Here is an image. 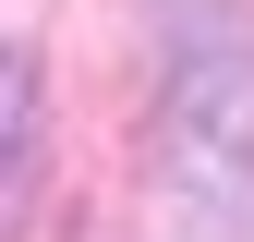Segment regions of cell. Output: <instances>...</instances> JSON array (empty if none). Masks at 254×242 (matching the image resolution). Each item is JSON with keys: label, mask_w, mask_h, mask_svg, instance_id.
I'll list each match as a JSON object with an SVG mask.
<instances>
[{"label": "cell", "mask_w": 254, "mask_h": 242, "mask_svg": "<svg viewBox=\"0 0 254 242\" xmlns=\"http://www.w3.org/2000/svg\"><path fill=\"white\" fill-rule=\"evenodd\" d=\"M37 182H49V73L37 49H0V230H24Z\"/></svg>", "instance_id": "7a4b0ae2"}, {"label": "cell", "mask_w": 254, "mask_h": 242, "mask_svg": "<svg viewBox=\"0 0 254 242\" xmlns=\"http://www.w3.org/2000/svg\"><path fill=\"white\" fill-rule=\"evenodd\" d=\"M157 170L206 242L254 230V24L230 0H170L157 60Z\"/></svg>", "instance_id": "6da1fadb"}]
</instances>
